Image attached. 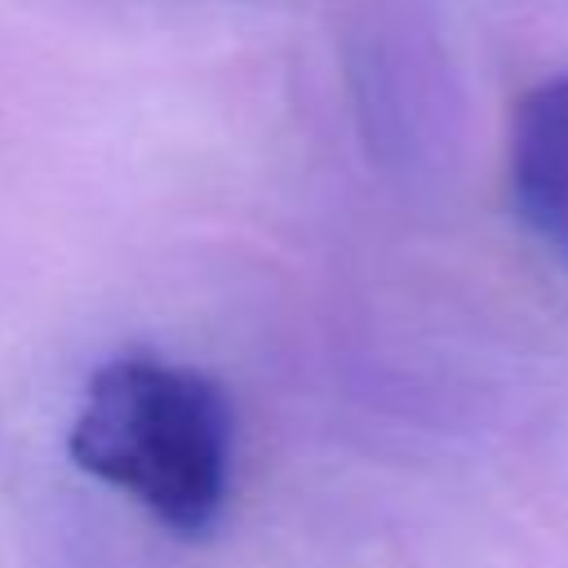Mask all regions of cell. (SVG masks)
Here are the masks:
<instances>
[{
	"mask_svg": "<svg viewBox=\"0 0 568 568\" xmlns=\"http://www.w3.org/2000/svg\"><path fill=\"white\" fill-rule=\"evenodd\" d=\"M235 417L213 377L155 355L102 364L71 426L80 470L142 501L173 532H204L226 506Z\"/></svg>",
	"mask_w": 568,
	"mask_h": 568,
	"instance_id": "cell-1",
	"label": "cell"
},
{
	"mask_svg": "<svg viewBox=\"0 0 568 568\" xmlns=\"http://www.w3.org/2000/svg\"><path fill=\"white\" fill-rule=\"evenodd\" d=\"M510 200L524 226L568 257V71L532 84L515 106Z\"/></svg>",
	"mask_w": 568,
	"mask_h": 568,
	"instance_id": "cell-2",
	"label": "cell"
}]
</instances>
